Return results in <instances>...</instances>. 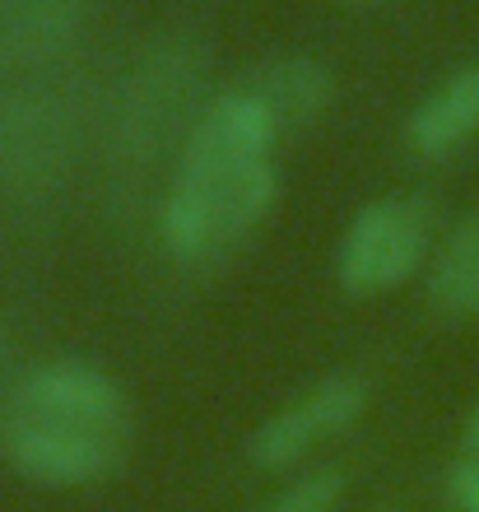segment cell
I'll list each match as a JSON object with an SVG mask.
<instances>
[{"instance_id": "6da1fadb", "label": "cell", "mask_w": 479, "mask_h": 512, "mask_svg": "<svg viewBox=\"0 0 479 512\" xmlns=\"http://www.w3.org/2000/svg\"><path fill=\"white\" fill-rule=\"evenodd\" d=\"M280 201V131L242 84L210 98L168 168L159 243L177 266H214L238 252Z\"/></svg>"}, {"instance_id": "7a4b0ae2", "label": "cell", "mask_w": 479, "mask_h": 512, "mask_svg": "<svg viewBox=\"0 0 479 512\" xmlns=\"http://www.w3.org/2000/svg\"><path fill=\"white\" fill-rule=\"evenodd\" d=\"M131 396L94 359H42L0 391V461L42 489H89L126 466Z\"/></svg>"}, {"instance_id": "3957f363", "label": "cell", "mask_w": 479, "mask_h": 512, "mask_svg": "<svg viewBox=\"0 0 479 512\" xmlns=\"http://www.w3.org/2000/svg\"><path fill=\"white\" fill-rule=\"evenodd\" d=\"M210 70V42L196 28H163L131 52L103 112L107 173L117 187L140 191L154 168H173L214 98Z\"/></svg>"}, {"instance_id": "277c9868", "label": "cell", "mask_w": 479, "mask_h": 512, "mask_svg": "<svg viewBox=\"0 0 479 512\" xmlns=\"http://www.w3.org/2000/svg\"><path fill=\"white\" fill-rule=\"evenodd\" d=\"M89 140V108L75 80L52 70L0 84V201L38 205L70 187Z\"/></svg>"}, {"instance_id": "5b68a950", "label": "cell", "mask_w": 479, "mask_h": 512, "mask_svg": "<svg viewBox=\"0 0 479 512\" xmlns=\"http://www.w3.org/2000/svg\"><path fill=\"white\" fill-rule=\"evenodd\" d=\"M438 238H433V210L424 196H377L359 205V215L345 224L335 243V280L354 298L396 294L428 266Z\"/></svg>"}, {"instance_id": "8992f818", "label": "cell", "mask_w": 479, "mask_h": 512, "mask_svg": "<svg viewBox=\"0 0 479 512\" xmlns=\"http://www.w3.org/2000/svg\"><path fill=\"white\" fill-rule=\"evenodd\" d=\"M368 378L363 373H326L312 387H303L298 396L275 410V415L252 433V466L256 471H293L303 466L317 447L335 443L340 433H349L368 410Z\"/></svg>"}, {"instance_id": "52a82bcc", "label": "cell", "mask_w": 479, "mask_h": 512, "mask_svg": "<svg viewBox=\"0 0 479 512\" xmlns=\"http://www.w3.org/2000/svg\"><path fill=\"white\" fill-rule=\"evenodd\" d=\"M103 0H0V84L56 70Z\"/></svg>"}, {"instance_id": "ba28073f", "label": "cell", "mask_w": 479, "mask_h": 512, "mask_svg": "<svg viewBox=\"0 0 479 512\" xmlns=\"http://www.w3.org/2000/svg\"><path fill=\"white\" fill-rule=\"evenodd\" d=\"M242 89L266 108L270 126L284 135H303L331 112L335 103V75L326 61L307 52H280L266 56L261 66L242 80Z\"/></svg>"}, {"instance_id": "9c48e42d", "label": "cell", "mask_w": 479, "mask_h": 512, "mask_svg": "<svg viewBox=\"0 0 479 512\" xmlns=\"http://www.w3.org/2000/svg\"><path fill=\"white\" fill-rule=\"evenodd\" d=\"M479 140V66H461L428 89L405 117V145L419 159H452Z\"/></svg>"}, {"instance_id": "30bf717a", "label": "cell", "mask_w": 479, "mask_h": 512, "mask_svg": "<svg viewBox=\"0 0 479 512\" xmlns=\"http://www.w3.org/2000/svg\"><path fill=\"white\" fill-rule=\"evenodd\" d=\"M428 308L442 322H479V215L456 219L424 266Z\"/></svg>"}, {"instance_id": "8fae6325", "label": "cell", "mask_w": 479, "mask_h": 512, "mask_svg": "<svg viewBox=\"0 0 479 512\" xmlns=\"http://www.w3.org/2000/svg\"><path fill=\"white\" fill-rule=\"evenodd\" d=\"M345 503V475L335 466H317V471L293 475L280 494H270L256 512H335Z\"/></svg>"}, {"instance_id": "7c38bea8", "label": "cell", "mask_w": 479, "mask_h": 512, "mask_svg": "<svg viewBox=\"0 0 479 512\" xmlns=\"http://www.w3.org/2000/svg\"><path fill=\"white\" fill-rule=\"evenodd\" d=\"M447 499L456 512H479V405L470 410L466 429H461V447L447 466Z\"/></svg>"}, {"instance_id": "4fadbf2b", "label": "cell", "mask_w": 479, "mask_h": 512, "mask_svg": "<svg viewBox=\"0 0 479 512\" xmlns=\"http://www.w3.org/2000/svg\"><path fill=\"white\" fill-rule=\"evenodd\" d=\"M5 368H10V336H5V326H0V382H5Z\"/></svg>"}, {"instance_id": "5bb4252c", "label": "cell", "mask_w": 479, "mask_h": 512, "mask_svg": "<svg viewBox=\"0 0 479 512\" xmlns=\"http://www.w3.org/2000/svg\"><path fill=\"white\" fill-rule=\"evenodd\" d=\"M340 5H359V10H368V5H382V0H340Z\"/></svg>"}]
</instances>
